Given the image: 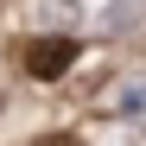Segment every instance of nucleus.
Returning <instances> with one entry per match:
<instances>
[{"mask_svg":"<svg viewBox=\"0 0 146 146\" xmlns=\"http://www.w3.org/2000/svg\"><path fill=\"white\" fill-rule=\"evenodd\" d=\"M70 64H76V38H57L51 32V38H32L26 44V70H32L38 83H57Z\"/></svg>","mask_w":146,"mask_h":146,"instance_id":"nucleus-1","label":"nucleus"},{"mask_svg":"<svg viewBox=\"0 0 146 146\" xmlns=\"http://www.w3.org/2000/svg\"><path fill=\"white\" fill-rule=\"evenodd\" d=\"M102 146H146V127H114V140H102Z\"/></svg>","mask_w":146,"mask_h":146,"instance_id":"nucleus-2","label":"nucleus"},{"mask_svg":"<svg viewBox=\"0 0 146 146\" xmlns=\"http://www.w3.org/2000/svg\"><path fill=\"white\" fill-rule=\"evenodd\" d=\"M44 146H76V140H44Z\"/></svg>","mask_w":146,"mask_h":146,"instance_id":"nucleus-3","label":"nucleus"},{"mask_svg":"<svg viewBox=\"0 0 146 146\" xmlns=\"http://www.w3.org/2000/svg\"><path fill=\"white\" fill-rule=\"evenodd\" d=\"M0 108H7V95H0Z\"/></svg>","mask_w":146,"mask_h":146,"instance_id":"nucleus-4","label":"nucleus"}]
</instances>
